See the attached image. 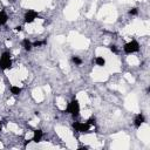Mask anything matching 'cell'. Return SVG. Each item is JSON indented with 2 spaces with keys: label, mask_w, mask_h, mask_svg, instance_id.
Masks as SVG:
<instances>
[{
  "label": "cell",
  "mask_w": 150,
  "mask_h": 150,
  "mask_svg": "<svg viewBox=\"0 0 150 150\" xmlns=\"http://www.w3.org/2000/svg\"><path fill=\"white\" fill-rule=\"evenodd\" d=\"M15 30H16V32H21V30H22V27H21V26H18V27H15Z\"/></svg>",
  "instance_id": "17"
},
{
  "label": "cell",
  "mask_w": 150,
  "mask_h": 150,
  "mask_svg": "<svg viewBox=\"0 0 150 150\" xmlns=\"http://www.w3.org/2000/svg\"><path fill=\"white\" fill-rule=\"evenodd\" d=\"M71 60H73V62H74L75 64H77V66H80V64L82 63V60H81L80 57H77V56H73Z\"/></svg>",
  "instance_id": "12"
},
{
  "label": "cell",
  "mask_w": 150,
  "mask_h": 150,
  "mask_svg": "<svg viewBox=\"0 0 150 150\" xmlns=\"http://www.w3.org/2000/svg\"><path fill=\"white\" fill-rule=\"evenodd\" d=\"M43 45H46V41H45V40H43V41H36V42L33 43L34 47H40V46H43Z\"/></svg>",
  "instance_id": "13"
},
{
  "label": "cell",
  "mask_w": 150,
  "mask_h": 150,
  "mask_svg": "<svg viewBox=\"0 0 150 150\" xmlns=\"http://www.w3.org/2000/svg\"><path fill=\"white\" fill-rule=\"evenodd\" d=\"M22 46H23L25 50H27V52H29V50L32 49V47H33V45L30 43V41H29V40H27V39H25V40L22 41Z\"/></svg>",
  "instance_id": "8"
},
{
  "label": "cell",
  "mask_w": 150,
  "mask_h": 150,
  "mask_svg": "<svg viewBox=\"0 0 150 150\" xmlns=\"http://www.w3.org/2000/svg\"><path fill=\"white\" fill-rule=\"evenodd\" d=\"M11 93L13 95H19L21 93V88L20 87H16V86H12L11 87Z\"/></svg>",
  "instance_id": "11"
},
{
  "label": "cell",
  "mask_w": 150,
  "mask_h": 150,
  "mask_svg": "<svg viewBox=\"0 0 150 150\" xmlns=\"http://www.w3.org/2000/svg\"><path fill=\"white\" fill-rule=\"evenodd\" d=\"M12 67V60H11V54L9 52H4L0 56V68L2 70L9 69Z\"/></svg>",
  "instance_id": "1"
},
{
  "label": "cell",
  "mask_w": 150,
  "mask_h": 150,
  "mask_svg": "<svg viewBox=\"0 0 150 150\" xmlns=\"http://www.w3.org/2000/svg\"><path fill=\"white\" fill-rule=\"evenodd\" d=\"M110 50H111L112 53H117V48H116V46H115V45H111V46H110Z\"/></svg>",
  "instance_id": "16"
},
{
  "label": "cell",
  "mask_w": 150,
  "mask_h": 150,
  "mask_svg": "<svg viewBox=\"0 0 150 150\" xmlns=\"http://www.w3.org/2000/svg\"><path fill=\"white\" fill-rule=\"evenodd\" d=\"M123 49H124V53H127V54H132V53L138 52L139 45H138V42H137L136 40H131V41H129L128 43L124 45Z\"/></svg>",
  "instance_id": "3"
},
{
  "label": "cell",
  "mask_w": 150,
  "mask_h": 150,
  "mask_svg": "<svg viewBox=\"0 0 150 150\" xmlns=\"http://www.w3.org/2000/svg\"><path fill=\"white\" fill-rule=\"evenodd\" d=\"M39 18V14L35 12V11H33V9H29V11H27L26 12V14H25V22L26 23H32L35 19H38Z\"/></svg>",
  "instance_id": "5"
},
{
  "label": "cell",
  "mask_w": 150,
  "mask_h": 150,
  "mask_svg": "<svg viewBox=\"0 0 150 150\" xmlns=\"http://www.w3.org/2000/svg\"><path fill=\"white\" fill-rule=\"evenodd\" d=\"M73 128L77 132H88L89 129H90V124L87 123V122H84V123H82V122H74L73 123Z\"/></svg>",
  "instance_id": "4"
},
{
  "label": "cell",
  "mask_w": 150,
  "mask_h": 150,
  "mask_svg": "<svg viewBox=\"0 0 150 150\" xmlns=\"http://www.w3.org/2000/svg\"><path fill=\"white\" fill-rule=\"evenodd\" d=\"M66 111L73 116H77L80 114V103L77 100H71L68 103V107L66 109Z\"/></svg>",
  "instance_id": "2"
},
{
  "label": "cell",
  "mask_w": 150,
  "mask_h": 150,
  "mask_svg": "<svg viewBox=\"0 0 150 150\" xmlns=\"http://www.w3.org/2000/svg\"><path fill=\"white\" fill-rule=\"evenodd\" d=\"M144 116L142 115V114H138V115H136V117H135V120H134V124H135V127L136 128H139L143 123H144Z\"/></svg>",
  "instance_id": "6"
},
{
  "label": "cell",
  "mask_w": 150,
  "mask_h": 150,
  "mask_svg": "<svg viewBox=\"0 0 150 150\" xmlns=\"http://www.w3.org/2000/svg\"><path fill=\"white\" fill-rule=\"evenodd\" d=\"M87 123H89L90 125H94V124H95V118H94V117H91V118H89V120L87 121Z\"/></svg>",
  "instance_id": "15"
},
{
  "label": "cell",
  "mask_w": 150,
  "mask_h": 150,
  "mask_svg": "<svg viewBox=\"0 0 150 150\" xmlns=\"http://www.w3.org/2000/svg\"><path fill=\"white\" fill-rule=\"evenodd\" d=\"M7 19H8L7 14H6L4 11H0V25L6 23V22H7Z\"/></svg>",
  "instance_id": "9"
},
{
  "label": "cell",
  "mask_w": 150,
  "mask_h": 150,
  "mask_svg": "<svg viewBox=\"0 0 150 150\" xmlns=\"http://www.w3.org/2000/svg\"><path fill=\"white\" fill-rule=\"evenodd\" d=\"M0 130H1V121H0Z\"/></svg>",
  "instance_id": "18"
},
{
  "label": "cell",
  "mask_w": 150,
  "mask_h": 150,
  "mask_svg": "<svg viewBox=\"0 0 150 150\" xmlns=\"http://www.w3.org/2000/svg\"><path fill=\"white\" fill-rule=\"evenodd\" d=\"M42 136H43V132H42V130H40V129H36L35 131H34V135H33V138H32V141H34V142H40L41 141V138H42Z\"/></svg>",
  "instance_id": "7"
},
{
  "label": "cell",
  "mask_w": 150,
  "mask_h": 150,
  "mask_svg": "<svg viewBox=\"0 0 150 150\" xmlns=\"http://www.w3.org/2000/svg\"><path fill=\"white\" fill-rule=\"evenodd\" d=\"M129 14H130V15H137V14H138V9H137L136 7H135V8H131V9L129 11Z\"/></svg>",
  "instance_id": "14"
},
{
  "label": "cell",
  "mask_w": 150,
  "mask_h": 150,
  "mask_svg": "<svg viewBox=\"0 0 150 150\" xmlns=\"http://www.w3.org/2000/svg\"><path fill=\"white\" fill-rule=\"evenodd\" d=\"M95 63H96L97 66H100V67H103V66L105 64V60H104L103 57H101V56H97V57L95 59Z\"/></svg>",
  "instance_id": "10"
}]
</instances>
